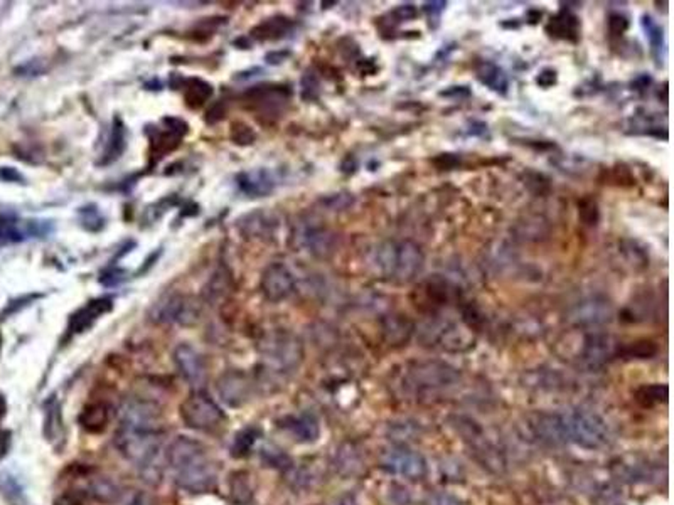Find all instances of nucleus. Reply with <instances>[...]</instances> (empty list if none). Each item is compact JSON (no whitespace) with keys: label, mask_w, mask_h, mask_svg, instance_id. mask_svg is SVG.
Wrapping results in <instances>:
<instances>
[{"label":"nucleus","mask_w":674,"mask_h":505,"mask_svg":"<svg viewBox=\"0 0 674 505\" xmlns=\"http://www.w3.org/2000/svg\"><path fill=\"white\" fill-rule=\"evenodd\" d=\"M181 418L192 430L211 431L223 425L224 413L209 396L197 391L181 404Z\"/></svg>","instance_id":"5"},{"label":"nucleus","mask_w":674,"mask_h":505,"mask_svg":"<svg viewBox=\"0 0 674 505\" xmlns=\"http://www.w3.org/2000/svg\"><path fill=\"white\" fill-rule=\"evenodd\" d=\"M383 468L393 475L418 480L425 477L426 463L420 453L408 448H394L385 455Z\"/></svg>","instance_id":"8"},{"label":"nucleus","mask_w":674,"mask_h":505,"mask_svg":"<svg viewBox=\"0 0 674 505\" xmlns=\"http://www.w3.org/2000/svg\"><path fill=\"white\" fill-rule=\"evenodd\" d=\"M629 29V21L622 13H610L609 17V33L612 35H624Z\"/></svg>","instance_id":"34"},{"label":"nucleus","mask_w":674,"mask_h":505,"mask_svg":"<svg viewBox=\"0 0 674 505\" xmlns=\"http://www.w3.org/2000/svg\"><path fill=\"white\" fill-rule=\"evenodd\" d=\"M546 33L555 39H565V40H572V43H577L578 35H580V21L577 16H573L570 11H561L560 13H556L555 17H551L550 22L546 26Z\"/></svg>","instance_id":"16"},{"label":"nucleus","mask_w":674,"mask_h":505,"mask_svg":"<svg viewBox=\"0 0 674 505\" xmlns=\"http://www.w3.org/2000/svg\"><path fill=\"white\" fill-rule=\"evenodd\" d=\"M218 391L221 394L223 401H226L231 406H241L245 401H248L250 396V384L243 374L229 372L226 376L221 377L218 384Z\"/></svg>","instance_id":"13"},{"label":"nucleus","mask_w":674,"mask_h":505,"mask_svg":"<svg viewBox=\"0 0 674 505\" xmlns=\"http://www.w3.org/2000/svg\"><path fill=\"white\" fill-rule=\"evenodd\" d=\"M475 73H477V78L485 87H489L492 91L504 94L507 91V87H509V81H507V76L504 74V71L501 67L494 65L491 61H480L477 67H475Z\"/></svg>","instance_id":"18"},{"label":"nucleus","mask_w":674,"mask_h":505,"mask_svg":"<svg viewBox=\"0 0 674 505\" xmlns=\"http://www.w3.org/2000/svg\"><path fill=\"white\" fill-rule=\"evenodd\" d=\"M79 218L83 226L89 229V231H98V229L103 228V218L94 206L83 207V209L79 211Z\"/></svg>","instance_id":"32"},{"label":"nucleus","mask_w":674,"mask_h":505,"mask_svg":"<svg viewBox=\"0 0 674 505\" xmlns=\"http://www.w3.org/2000/svg\"><path fill=\"white\" fill-rule=\"evenodd\" d=\"M233 140L240 145H246V143H251L255 140V133L251 132L250 126L243 125V123H236L233 125V133H231Z\"/></svg>","instance_id":"35"},{"label":"nucleus","mask_w":674,"mask_h":505,"mask_svg":"<svg viewBox=\"0 0 674 505\" xmlns=\"http://www.w3.org/2000/svg\"><path fill=\"white\" fill-rule=\"evenodd\" d=\"M197 315H199V309L194 301L184 295H177V293L164 295L159 301H155L150 310V317L160 323L189 326V323L196 322Z\"/></svg>","instance_id":"7"},{"label":"nucleus","mask_w":674,"mask_h":505,"mask_svg":"<svg viewBox=\"0 0 674 505\" xmlns=\"http://www.w3.org/2000/svg\"><path fill=\"white\" fill-rule=\"evenodd\" d=\"M0 179L9 180V182H12V180H22L21 174L17 172L16 169H11V167H4V169H0Z\"/></svg>","instance_id":"40"},{"label":"nucleus","mask_w":674,"mask_h":505,"mask_svg":"<svg viewBox=\"0 0 674 505\" xmlns=\"http://www.w3.org/2000/svg\"><path fill=\"white\" fill-rule=\"evenodd\" d=\"M108 409L106 406L103 404H92L89 408L84 409L79 416V423L84 430L92 431V433H98L101 430H105L106 423H108Z\"/></svg>","instance_id":"20"},{"label":"nucleus","mask_w":674,"mask_h":505,"mask_svg":"<svg viewBox=\"0 0 674 505\" xmlns=\"http://www.w3.org/2000/svg\"><path fill=\"white\" fill-rule=\"evenodd\" d=\"M240 226L243 229V233L248 234V236H263V234L270 229V221L267 216L263 218L262 214L255 213V214L246 216V218L241 221Z\"/></svg>","instance_id":"26"},{"label":"nucleus","mask_w":674,"mask_h":505,"mask_svg":"<svg viewBox=\"0 0 674 505\" xmlns=\"http://www.w3.org/2000/svg\"><path fill=\"white\" fill-rule=\"evenodd\" d=\"M615 354L612 339L607 335H592L585 340L583 347V360L588 366L597 369L609 360Z\"/></svg>","instance_id":"14"},{"label":"nucleus","mask_w":674,"mask_h":505,"mask_svg":"<svg viewBox=\"0 0 674 505\" xmlns=\"http://www.w3.org/2000/svg\"><path fill=\"white\" fill-rule=\"evenodd\" d=\"M167 462L177 485L189 492H208L216 485V468L199 441L179 436L169 446Z\"/></svg>","instance_id":"1"},{"label":"nucleus","mask_w":674,"mask_h":505,"mask_svg":"<svg viewBox=\"0 0 674 505\" xmlns=\"http://www.w3.org/2000/svg\"><path fill=\"white\" fill-rule=\"evenodd\" d=\"M123 150H125V128L120 120H115L114 132H111V138H110V143H108L103 164H110L111 160L118 159Z\"/></svg>","instance_id":"25"},{"label":"nucleus","mask_w":674,"mask_h":505,"mask_svg":"<svg viewBox=\"0 0 674 505\" xmlns=\"http://www.w3.org/2000/svg\"><path fill=\"white\" fill-rule=\"evenodd\" d=\"M658 353V347L651 340H641L636 344H631L624 349V355L626 357H636V359H649Z\"/></svg>","instance_id":"30"},{"label":"nucleus","mask_w":674,"mask_h":505,"mask_svg":"<svg viewBox=\"0 0 674 505\" xmlns=\"http://www.w3.org/2000/svg\"><path fill=\"white\" fill-rule=\"evenodd\" d=\"M377 272L391 282H411L424 268V252L410 241L386 243L377 248Z\"/></svg>","instance_id":"2"},{"label":"nucleus","mask_w":674,"mask_h":505,"mask_svg":"<svg viewBox=\"0 0 674 505\" xmlns=\"http://www.w3.org/2000/svg\"><path fill=\"white\" fill-rule=\"evenodd\" d=\"M580 218L588 226H593L599 221V207H597V202L592 201L590 197L583 199L580 202Z\"/></svg>","instance_id":"33"},{"label":"nucleus","mask_w":674,"mask_h":505,"mask_svg":"<svg viewBox=\"0 0 674 505\" xmlns=\"http://www.w3.org/2000/svg\"><path fill=\"white\" fill-rule=\"evenodd\" d=\"M92 494L98 500L111 502V500L118 499V487H115L110 480H106V479H98L92 484Z\"/></svg>","instance_id":"29"},{"label":"nucleus","mask_w":674,"mask_h":505,"mask_svg":"<svg viewBox=\"0 0 674 505\" xmlns=\"http://www.w3.org/2000/svg\"><path fill=\"white\" fill-rule=\"evenodd\" d=\"M56 505H79L78 499L71 497V495H65V497H60L56 500Z\"/></svg>","instance_id":"42"},{"label":"nucleus","mask_w":674,"mask_h":505,"mask_svg":"<svg viewBox=\"0 0 674 505\" xmlns=\"http://www.w3.org/2000/svg\"><path fill=\"white\" fill-rule=\"evenodd\" d=\"M111 309H114V301L110 299H96L89 301L87 306H83V309L78 310V312L70 318L67 331H70V333L84 332L88 327H92L98 318L110 312Z\"/></svg>","instance_id":"12"},{"label":"nucleus","mask_w":674,"mask_h":505,"mask_svg":"<svg viewBox=\"0 0 674 505\" xmlns=\"http://www.w3.org/2000/svg\"><path fill=\"white\" fill-rule=\"evenodd\" d=\"M115 443L120 453L138 467H150L160 450V438L157 431H132L121 428Z\"/></svg>","instance_id":"4"},{"label":"nucleus","mask_w":674,"mask_h":505,"mask_svg":"<svg viewBox=\"0 0 674 505\" xmlns=\"http://www.w3.org/2000/svg\"><path fill=\"white\" fill-rule=\"evenodd\" d=\"M238 186L245 194L255 197L267 196L273 191V179L270 177L268 172L265 170H255V172H245L238 177Z\"/></svg>","instance_id":"17"},{"label":"nucleus","mask_w":674,"mask_h":505,"mask_svg":"<svg viewBox=\"0 0 674 505\" xmlns=\"http://www.w3.org/2000/svg\"><path fill=\"white\" fill-rule=\"evenodd\" d=\"M430 505H460V504H458L457 499L451 497V495L438 494V495H433V497L430 499Z\"/></svg>","instance_id":"38"},{"label":"nucleus","mask_w":674,"mask_h":505,"mask_svg":"<svg viewBox=\"0 0 674 505\" xmlns=\"http://www.w3.org/2000/svg\"><path fill=\"white\" fill-rule=\"evenodd\" d=\"M130 505H154V502H152L150 497H147V495L138 494L137 497H133L132 504H130Z\"/></svg>","instance_id":"41"},{"label":"nucleus","mask_w":674,"mask_h":505,"mask_svg":"<svg viewBox=\"0 0 674 505\" xmlns=\"http://www.w3.org/2000/svg\"><path fill=\"white\" fill-rule=\"evenodd\" d=\"M637 399L642 401V403L647 406L664 403V401L668 399V386H664V384L644 386L642 389H639V392H637Z\"/></svg>","instance_id":"28"},{"label":"nucleus","mask_w":674,"mask_h":505,"mask_svg":"<svg viewBox=\"0 0 674 505\" xmlns=\"http://www.w3.org/2000/svg\"><path fill=\"white\" fill-rule=\"evenodd\" d=\"M174 360L177 366L179 372L182 377L191 384L194 389H202L208 381V371H206V364L202 360L201 354L191 345L182 344L174 350Z\"/></svg>","instance_id":"9"},{"label":"nucleus","mask_w":674,"mask_h":505,"mask_svg":"<svg viewBox=\"0 0 674 505\" xmlns=\"http://www.w3.org/2000/svg\"><path fill=\"white\" fill-rule=\"evenodd\" d=\"M290 21L283 19V17H277V19L265 21L253 30V34L258 39H278L283 38L290 30Z\"/></svg>","instance_id":"22"},{"label":"nucleus","mask_w":674,"mask_h":505,"mask_svg":"<svg viewBox=\"0 0 674 505\" xmlns=\"http://www.w3.org/2000/svg\"><path fill=\"white\" fill-rule=\"evenodd\" d=\"M421 290L425 293V300L430 306H442L448 300V285L442 279H429L424 283Z\"/></svg>","instance_id":"24"},{"label":"nucleus","mask_w":674,"mask_h":505,"mask_svg":"<svg viewBox=\"0 0 674 505\" xmlns=\"http://www.w3.org/2000/svg\"><path fill=\"white\" fill-rule=\"evenodd\" d=\"M536 83L541 88H551L556 84V71L555 70H543L536 78Z\"/></svg>","instance_id":"36"},{"label":"nucleus","mask_w":674,"mask_h":505,"mask_svg":"<svg viewBox=\"0 0 674 505\" xmlns=\"http://www.w3.org/2000/svg\"><path fill=\"white\" fill-rule=\"evenodd\" d=\"M0 349H2V335H0Z\"/></svg>","instance_id":"44"},{"label":"nucleus","mask_w":674,"mask_h":505,"mask_svg":"<svg viewBox=\"0 0 674 505\" xmlns=\"http://www.w3.org/2000/svg\"><path fill=\"white\" fill-rule=\"evenodd\" d=\"M435 164H440V165H438L440 169L451 170V169H453V167H455V165L458 164V159H457L455 155H452V153H442V155L435 159Z\"/></svg>","instance_id":"37"},{"label":"nucleus","mask_w":674,"mask_h":505,"mask_svg":"<svg viewBox=\"0 0 674 505\" xmlns=\"http://www.w3.org/2000/svg\"><path fill=\"white\" fill-rule=\"evenodd\" d=\"M289 431L299 441H314L319 436V425L312 416H295L289 419Z\"/></svg>","instance_id":"19"},{"label":"nucleus","mask_w":674,"mask_h":505,"mask_svg":"<svg viewBox=\"0 0 674 505\" xmlns=\"http://www.w3.org/2000/svg\"><path fill=\"white\" fill-rule=\"evenodd\" d=\"M4 414H6V401L0 396V419L4 418Z\"/></svg>","instance_id":"43"},{"label":"nucleus","mask_w":674,"mask_h":505,"mask_svg":"<svg viewBox=\"0 0 674 505\" xmlns=\"http://www.w3.org/2000/svg\"><path fill=\"white\" fill-rule=\"evenodd\" d=\"M53 231L48 221H13L0 226V246L13 245L29 240V238H44Z\"/></svg>","instance_id":"11"},{"label":"nucleus","mask_w":674,"mask_h":505,"mask_svg":"<svg viewBox=\"0 0 674 505\" xmlns=\"http://www.w3.org/2000/svg\"><path fill=\"white\" fill-rule=\"evenodd\" d=\"M558 418L565 441H572L588 450L602 448L609 443V426L599 414L590 411H568L558 414Z\"/></svg>","instance_id":"3"},{"label":"nucleus","mask_w":674,"mask_h":505,"mask_svg":"<svg viewBox=\"0 0 674 505\" xmlns=\"http://www.w3.org/2000/svg\"><path fill=\"white\" fill-rule=\"evenodd\" d=\"M445 7H447V4L445 2H426L424 6V11L431 17V16H440V13L445 11Z\"/></svg>","instance_id":"39"},{"label":"nucleus","mask_w":674,"mask_h":505,"mask_svg":"<svg viewBox=\"0 0 674 505\" xmlns=\"http://www.w3.org/2000/svg\"><path fill=\"white\" fill-rule=\"evenodd\" d=\"M213 94V87L202 79H189L184 89L186 103L191 108H201Z\"/></svg>","instance_id":"21"},{"label":"nucleus","mask_w":674,"mask_h":505,"mask_svg":"<svg viewBox=\"0 0 674 505\" xmlns=\"http://www.w3.org/2000/svg\"><path fill=\"white\" fill-rule=\"evenodd\" d=\"M295 282L285 265L273 263L265 270L262 277V290L270 301H280L294 292Z\"/></svg>","instance_id":"10"},{"label":"nucleus","mask_w":674,"mask_h":505,"mask_svg":"<svg viewBox=\"0 0 674 505\" xmlns=\"http://www.w3.org/2000/svg\"><path fill=\"white\" fill-rule=\"evenodd\" d=\"M415 376V382H418L424 387H442L452 384L457 379V374L448 369L447 366H438V364H425V366H418V369L413 371Z\"/></svg>","instance_id":"15"},{"label":"nucleus","mask_w":674,"mask_h":505,"mask_svg":"<svg viewBox=\"0 0 674 505\" xmlns=\"http://www.w3.org/2000/svg\"><path fill=\"white\" fill-rule=\"evenodd\" d=\"M300 240H302L304 246L309 248V251H324L329 243V234H326L322 229H304L300 233Z\"/></svg>","instance_id":"27"},{"label":"nucleus","mask_w":674,"mask_h":505,"mask_svg":"<svg viewBox=\"0 0 674 505\" xmlns=\"http://www.w3.org/2000/svg\"><path fill=\"white\" fill-rule=\"evenodd\" d=\"M642 27H644V33L647 35V39H649L651 48H653V51L656 52V56H658V60H661V52H664V48H666V44H664L663 27H661L651 16L642 17Z\"/></svg>","instance_id":"23"},{"label":"nucleus","mask_w":674,"mask_h":505,"mask_svg":"<svg viewBox=\"0 0 674 505\" xmlns=\"http://www.w3.org/2000/svg\"><path fill=\"white\" fill-rule=\"evenodd\" d=\"M162 411L159 406L147 399L130 398L120 408V421L123 430L157 431Z\"/></svg>","instance_id":"6"},{"label":"nucleus","mask_w":674,"mask_h":505,"mask_svg":"<svg viewBox=\"0 0 674 505\" xmlns=\"http://www.w3.org/2000/svg\"><path fill=\"white\" fill-rule=\"evenodd\" d=\"M255 440H256L255 430H243L240 435H236L235 446H233V455H235V457H245V455L250 452L251 446H253Z\"/></svg>","instance_id":"31"}]
</instances>
